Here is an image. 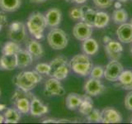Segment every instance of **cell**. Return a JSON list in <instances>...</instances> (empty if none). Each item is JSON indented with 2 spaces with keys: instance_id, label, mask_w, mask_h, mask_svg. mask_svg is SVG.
<instances>
[{
  "instance_id": "3",
  "label": "cell",
  "mask_w": 132,
  "mask_h": 124,
  "mask_svg": "<svg viewBox=\"0 0 132 124\" xmlns=\"http://www.w3.org/2000/svg\"><path fill=\"white\" fill-rule=\"evenodd\" d=\"M72 70L81 76H88L93 68V63L86 54H78L74 56L69 63Z\"/></svg>"
},
{
  "instance_id": "48",
  "label": "cell",
  "mask_w": 132,
  "mask_h": 124,
  "mask_svg": "<svg viewBox=\"0 0 132 124\" xmlns=\"http://www.w3.org/2000/svg\"><path fill=\"white\" fill-rule=\"evenodd\" d=\"M130 122L132 123V118H131V119H130Z\"/></svg>"
},
{
  "instance_id": "26",
  "label": "cell",
  "mask_w": 132,
  "mask_h": 124,
  "mask_svg": "<svg viewBox=\"0 0 132 124\" xmlns=\"http://www.w3.org/2000/svg\"><path fill=\"white\" fill-rule=\"evenodd\" d=\"M93 109V103L91 96L88 94L82 95V101L80 106L78 107V111L82 115L87 116L91 111Z\"/></svg>"
},
{
  "instance_id": "7",
  "label": "cell",
  "mask_w": 132,
  "mask_h": 124,
  "mask_svg": "<svg viewBox=\"0 0 132 124\" xmlns=\"http://www.w3.org/2000/svg\"><path fill=\"white\" fill-rule=\"evenodd\" d=\"M27 36L26 25L22 22L16 21L11 23L8 28V37L11 41L20 43L24 41Z\"/></svg>"
},
{
  "instance_id": "15",
  "label": "cell",
  "mask_w": 132,
  "mask_h": 124,
  "mask_svg": "<svg viewBox=\"0 0 132 124\" xmlns=\"http://www.w3.org/2000/svg\"><path fill=\"white\" fill-rule=\"evenodd\" d=\"M45 17L47 27L55 28L59 26L61 22L62 13L60 9H58L56 7H53L46 12V13L45 14Z\"/></svg>"
},
{
  "instance_id": "23",
  "label": "cell",
  "mask_w": 132,
  "mask_h": 124,
  "mask_svg": "<svg viewBox=\"0 0 132 124\" xmlns=\"http://www.w3.org/2000/svg\"><path fill=\"white\" fill-rule=\"evenodd\" d=\"M5 123H18L21 119V113L16 107H8L3 113Z\"/></svg>"
},
{
  "instance_id": "49",
  "label": "cell",
  "mask_w": 132,
  "mask_h": 124,
  "mask_svg": "<svg viewBox=\"0 0 132 124\" xmlns=\"http://www.w3.org/2000/svg\"><path fill=\"white\" fill-rule=\"evenodd\" d=\"M0 96H1V89H0Z\"/></svg>"
},
{
  "instance_id": "4",
  "label": "cell",
  "mask_w": 132,
  "mask_h": 124,
  "mask_svg": "<svg viewBox=\"0 0 132 124\" xmlns=\"http://www.w3.org/2000/svg\"><path fill=\"white\" fill-rule=\"evenodd\" d=\"M51 74L50 75L59 80H63L67 78L69 73V65L68 64L67 58L64 56H58L51 60Z\"/></svg>"
},
{
  "instance_id": "27",
  "label": "cell",
  "mask_w": 132,
  "mask_h": 124,
  "mask_svg": "<svg viewBox=\"0 0 132 124\" xmlns=\"http://www.w3.org/2000/svg\"><path fill=\"white\" fill-rule=\"evenodd\" d=\"M110 22V16L105 12H97L94 27L97 28H104Z\"/></svg>"
},
{
  "instance_id": "11",
  "label": "cell",
  "mask_w": 132,
  "mask_h": 124,
  "mask_svg": "<svg viewBox=\"0 0 132 124\" xmlns=\"http://www.w3.org/2000/svg\"><path fill=\"white\" fill-rule=\"evenodd\" d=\"M93 34V27L84 22H78L73 28V35L78 41H84L91 37Z\"/></svg>"
},
{
  "instance_id": "31",
  "label": "cell",
  "mask_w": 132,
  "mask_h": 124,
  "mask_svg": "<svg viewBox=\"0 0 132 124\" xmlns=\"http://www.w3.org/2000/svg\"><path fill=\"white\" fill-rule=\"evenodd\" d=\"M91 78L101 80L102 77H104V68L101 65H95L92 68L90 72Z\"/></svg>"
},
{
  "instance_id": "8",
  "label": "cell",
  "mask_w": 132,
  "mask_h": 124,
  "mask_svg": "<svg viewBox=\"0 0 132 124\" xmlns=\"http://www.w3.org/2000/svg\"><path fill=\"white\" fill-rule=\"evenodd\" d=\"M44 93L46 96H63L65 94V90L60 80L51 77L45 83Z\"/></svg>"
},
{
  "instance_id": "22",
  "label": "cell",
  "mask_w": 132,
  "mask_h": 124,
  "mask_svg": "<svg viewBox=\"0 0 132 124\" xmlns=\"http://www.w3.org/2000/svg\"><path fill=\"white\" fill-rule=\"evenodd\" d=\"M119 84L126 90H132V71L123 70L118 78Z\"/></svg>"
},
{
  "instance_id": "39",
  "label": "cell",
  "mask_w": 132,
  "mask_h": 124,
  "mask_svg": "<svg viewBox=\"0 0 132 124\" xmlns=\"http://www.w3.org/2000/svg\"><path fill=\"white\" fill-rule=\"evenodd\" d=\"M86 1H87V0H72V2L76 3L78 4H82V3H84Z\"/></svg>"
},
{
  "instance_id": "30",
  "label": "cell",
  "mask_w": 132,
  "mask_h": 124,
  "mask_svg": "<svg viewBox=\"0 0 132 124\" xmlns=\"http://www.w3.org/2000/svg\"><path fill=\"white\" fill-rule=\"evenodd\" d=\"M86 117L89 122H100L102 120V113L98 109H93Z\"/></svg>"
},
{
  "instance_id": "25",
  "label": "cell",
  "mask_w": 132,
  "mask_h": 124,
  "mask_svg": "<svg viewBox=\"0 0 132 124\" xmlns=\"http://www.w3.org/2000/svg\"><path fill=\"white\" fill-rule=\"evenodd\" d=\"M21 3V0H0V8L7 12H15L20 7Z\"/></svg>"
},
{
  "instance_id": "36",
  "label": "cell",
  "mask_w": 132,
  "mask_h": 124,
  "mask_svg": "<svg viewBox=\"0 0 132 124\" xmlns=\"http://www.w3.org/2000/svg\"><path fill=\"white\" fill-rule=\"evenodd\" d=\"M7 18L5 12L3 11L0 12V31H1V29L7 24Z\"/></svg>"
},
{
  "instance_id": "28",
  "label": "cell",
  "mask_w": 132,
  "mask_h": 124,
  "mask_svg": "<svg viewBox=\"0 0 132 124\" xmlns=\"http://www.w3.org/2000/svg\"><path fill=\"white\" fill-rule=\"evenodd\" d=\"M20 50V45L18 42L13 41H9L3 45L2 54L3 55H16Z\"/></svg>"
},
{
  "instance_id": "37",
  "label": "cell",
  "mask_w": 132,
  "mask_h": 124,
  "mask_svg": "<svg viewBox=\"0 0 132 124\" xmlns=\"http://www.w3.org/2000/svg\"><path fill=\"white\" fill-rule=\"evenodd\" d=\"M69 120H59V119H53V118H48V119H45L42 122L43 123H59V122H68Z\"/></svg>"
},
{
  "instance_id": "41",
  "label": "cell",
  "mask_w": 132,
  "mask_h": 124,
  "mask_svg": "<svg viewBox=\"0 0 132 124\" xmlns=\"http://www.w3.org/2000/svg\"><path fill=\"white\" fill-rule=\"evenodd\" d=\"M46 0H30L31 3H43Z\"/></svg>"
},
{
  "instance_id": "47",
  "label": "cell",
  "mask_w": 132,
  "mask_h": 124,
  "mask_svg": "<svg viewBox=\"0 0 132 124\" xmlns=\"http://www.w3.org/2000/svg\"><path fill=\"white\" fill-rule=\"evenodd\" d=\"M130 24L132 25V18H131V20H130Z\"/></svg>"
},
{
  "instance_id": "44",
  "label": "cell",
  "mask_w": 132,
  "mask_h": 124,
  "mask_svg": "<svg viewBox=\"0 0 132 124\" xmlns=\"http://www.w3.org/2000/svg\"><path fill=\"white\" fill-rule=\"evenodd\" d=\"M117 1L121 2V3H124V2H127L128 0H117Z\"/></svg>"
},
{
  "instance_id": "17",
  "label": "cell",
  "mask_w": 132,
  "mask_h": 124,
  "mask_svg": "<svg viewBox=\"0 0 132 124\" xmlns=\"http://www.w3.org/2000/svg\"><path fill=\"white\" fill-rule=\"evenodd\" d=\"M27 50L30 52L33 59H39L44 55V48L36 39H28L26 42Z\"/></svg>"
},
{
  "instance_id": "50",
  "label": "cell",
  "mask_w": 132,
  "mask_h": 124,
  "mask_svg": "<svg viewBox=\"0 0 132 124\" xmlns=\"http://www.w3.org/2000/svg\"><path fill=\"white\" fill-rule=\"evenodd\" d=\"M111 1H112V2H113V1H114V0H111Z\"/></svg>"
},
{
  "instance_id": "24",
  "label": "cell",
  "mask_w": 132,
  "mask_h": 124,
  "mask_svg": "<svg viewBox=\"0 0 132 124\" xmlns=\"http://www.w3.org/2000/svg\"><path fill=\"white\" fill-rule=\"evenodd\" d=\"M82 17L81 20L86 24H88V26L93 27L97 12L88 6L82 7Z\"/></svg>"
},
{
  "instance_id": "38",
  "label": "cell",
  "mask_w": 132,
  "mask_h": 124,
  "mask_svg": "<svg viewBox=\"0 0 132 124\" xmlns=\"http://www.w3.org/2000/svg\"><path fill=\"white\" fill-rule=\"evenodd\" d=\"M114 7H115L116 9H118V8H121V2H119V1L116 2V3H115V4H114Z\"/></svg>"
},
{
  "instance_id": "32",
  "label": "cell",
  "mask_w": 132,
  "mask_h": 124,
  "mask_svg": "<svg viewBox=\"0 0 132 124\" xmlns=\"http://www.w3.org/2000/svg\"><path fill=\"white\" fill-rule=\"evenodd\" d=\"M35 70L40 74H45V75H50L51 74V65L46 63H39L35 66Z\"/></svg>"
},
{
  "instance_id": "12",
  "label": "cell",
  "mask_w": 132,
  "mask_h": 124,
  "mask_svg": "<svg viewBox=\"0 0 132 124\" xmlns=\"http://www.w3.org/2000/svg\"><path fill=\"white\" fill-rule=\"evenodd\" d=\"M105 51L111 60H119L123 52V47L118 41L111 40L105 44Z\"/></svg>"
},
{
  "instance_id": "9",
  "label": "cell",
  "mask_w": 132,
  "mask_h": 124,
  "mask_svg": "<svg viewBox=\"0 0 132 124\" xmlns=\"http://www.w3.org/2000/svg\"><path fill=\"white\" fill-rule=\"evenodd\" d=\"M123 71V65L118 60H111L104 69V77L110 82L117 81L120 74Z\"/></svg>"
},
{
  "instance_id": "34",
  "label": "cell",
  "mask_w": 132,
  "mask_h": 124,
  "mask_svg": "<svg viewBox=\"0 0 132 124\" xmlns=\"http://www.w3.org/2000/svg\"><path fill=\"white\" fill-rule=\"evenodd\" d=\"M94 4L99 8H106L112 5V1L111 0H93Z\"/></svg>"
},
{
  "instance_id": "43",
  "label": "cell",
  "mask_w": 132,
  "mask_h": 124,
  "mask_svg": "<svg viewBox=\"0 0 132 124\" xmlns=\"http://www.w3.org/2000/svg\"><path fill=\"white\" fill-rule=\"evenodd\" d=\"M4 122V116L0 114V123H3Z\"/></svg>"
},
{
  "instance_id": "19",
  "label": "cell",
  "mask_w": 132,
  "mask_h": 124,
  "mask_svg": "<svg viewBox=\"0 0 132 124\" xmlns=\"http://www.w3.org/2000/svg\"><path fill=\"white\" fill-rule=\"evenodd\" d=\"M18 67L16 55H2L0 57V69L3 70H13Z\"/></svg>"
},
{
  "instance_id": "10",
  "label": "cell",
  "mask_w": 132,
  "mask_h": 124,
  "mask_svg": "<svg viewBox=\"0 0 132 124\" xmlns=\"http://www.w3.org/2000/svg\"><path fill=\"white\" fill-rule=\"evenodd\" d=\"M106 88L100 80L90 78L84 84V91L89 96H97L105 92Z\"/></svg>"
},
{
  "instance_id": "40",
  "label": "cell",
  "mask_w": 132,
  "mask_h": 124,
  "mask_svg": "<svg viewBox=\"0 0 132 124\" xmlns=\"http://www.w3.org/2000/svg\"><path fill=\"white\" fill-rule=\"evenodd\" d=\"M6 109H7L6 104H4V103H0V112L5 110Z\"/></svg>"
},
{
  "instance_id": "16",
  "label": "cell",
  "mask_w": 132,
  "mask_h": 124,
  "mask_svg": "<svg viewBox=\"0 0 132 124\" xmlns=\"http://www.w3.org/2000/svg\"><path fill=\"white\" fill-rule=\"evenodd\" d=\"M118 40L122 43L132 42V25L130 23H122L117 30Z\"/></svg>"
},
{
  "instance_id": "20",
  "label": "cell",
  "mask_w": 132,
  "mask_h": 124,
  "mask_svg": "<svg viewBox=\"0 0 132 124\" xmlns=\"http://www.w3.org/2000/svg\"><path fill=\"white\" fill-rule=\"evenodd\" d=\"M82 49L84 54L88 56H94L98 51L99 45L97 41L93 38H89L84 40L82 44Z\"/></svg>"
},
{
  "instance_id": "18",
  "label": "cell",
  "mask_w": 132,
  "mask_h": 124,
  "mask_svg": "<svg viewBox=\"0 0 132 124\" xmlns=\"http://www.w3.org/2000/svg\"><path fill=\"white\" fill-rule=\"evenodd\" d=\"M16 61H18V67L20 69L28 67L33 62V57L27 49H21L16 54Z\"/></svg>"
},
{
  "instance_id": "21",
  "label": "cell",
  "mask_w": 132,
  "mask_h": 124,
  "mask_svg": "<svg viewBox=\"0 0 132 124\" xmlns=\"http://www.w3.org/2000/svg\"><path fill=\"white\" fill-rule=\"evenodd\" d=\"M82 101V96L76 93H70L67 95L65 99L66 107L69 110H75L78 109Z\"/></svg>"
},
{
  "instance_id": "5",
  "label": "cell",
  "mask_w": 132,
  "mask_h": 124,
  "mask_svg": "<svg viewBox=\"0 0 132 124\" xmlns=\"http://www.w3.org/2000/svg\"><path fill=\"white\" fill-rule=\"evenodd\" d=\"M32 96L33 95L30 92H25L18 89L12 95V102L21 113L27 114L30 113L31 99Z\"/></svg>"
},
{
  "instance_id": "1",
  "label": "cell",
  "mask_w": 132,
  "mask_h": 124,
  "mask_svg": "<svg viewBox=\"0 0 132 124\" xmlns=\"http://www.w3.org/2000/svg\"><path fill=\"white\" fill-rule=\"evenodd\" d=\"M13 84L25 92H30L31 90L36 88V86L41 82L42 76L41 74L36 72V70L33 71H22L13 78Z\"/></svg>"
},
{
  "instance_id": "14",
  "label": "cell",
  "mask_w": 132,
  "mask_h": 124,
  "mask_svg": "<svg viewBox=\"0 0 132 124\" xmlns=\"http://www.w3.org/2000/svg\"><path fill=\"white\" fill-rule=\"evenodd\" d=\"M49 112V107L41 102L40 99L36 96H32L31 99L30 113L33 117H40Z\"/></svg>"
},
{
  "instance_id": "33",
  "label": "cell",
  "mask_w": 132,
  "mask_h": 124,
  "mask_svg": "<svg viewBox=\"0 0 132 124\" xmlns=\"http://www.w3.org/2000/svg\"><path fill=\"white\" fill-rule=\"evenodd\" d=\"M69 17L73 20H80L82 17V7H73L69 11Z\"/></svg>"
},
{
  "instance_id": "45",
  "label": "cell",
  "mask_w": 132,
  "mask_h": 124,
  "mask_svg": "<svg viewBox=\"0 0 132 124\" xmlns=\"http://www.w3.org/2000/svg\"><path fill=\"white\" fill-rule=\"evenodd\" d=\"M66 2H72V0H65Z\"/></svg>"
},
{
  "instance_id": "29",
  "label": "cell",
  "mask_w": 132,
  "mask_h": 124,
  "mask_svg": "<svg viewBox=\"0 0 132 124\" xmlns=\"http://www.w3.org/2000/svg\"><path fill=\"white\" fill-rule=\"evenodd\" d=\"M112 19L114 21V22L117 24H122L126 22V21L128 19L127 12L121 7L114 10L112 13Z\"/></svg>"
},
{
  "instance_id": "2",
  "label": "cell",
  "mask_w": 132,
  "mask_h": 124,
  "mask_svg": "<svg viewBox=\"0 0 132 124\" xmlns=\"http://www.w3.org/2000/svg\"><path fill=\"white\" fill-rule=\"evenodd\" d=\"M47 27L45 17L40 12H35L30 15L27 22V27L33 38L41 40L44 37V31Z\"/></svg>"
},
{
  "instance_id": "35",
  "label": "cell",
  "mask_w": 132,
  "mask_h": 124,
  "mask_svg": "<svg viewBox=\"0 0 132 124\" xmlns=\"http://www.w3.org/2000/svg\"><path fill=\"white\" fill-rule=\"evenodd\" d=\"M125 106L128 110L132 111V90L126 94L125 98Z\"/></svg>"
},
{
  "instance_id": "6",
  "label": "cell",
  "mask_w": 132,
  "mask_h": 124,
  "mask_svg": "<svg viewBox=\"0 0 132 124\" xmlns=\"http://www.w3.org/2000/svg\"><path fill=\"white\" fill-rule=\"evenodd\" d=\"M49 45L54 50H63L68 45V36L64 31L60 28H52L47 35Z\"/></svg>"
},
{
  "instance_id": "46",
  "label": "cell",
  "mask_w": 132,
  "mask_h": 124,
  "mask_svg": "<svg viewBox=\"0 0 132 124\" xmlns=\"http://www.w3.org/2000/svg\"><path fill=\"white\" fill-rule=\"evenodd\" d=\"M130 53L132 54V45H131V47H130Z\"/></svg>"
},
{
  "instance_id": "42",
  "label": "cell",
  "mask_w": 132,
  "mask_h": 124,
  "mask_svg": "<svg viewBox=\"0 0 132 124\" xmlns=\"http://www.w3.org/2000/svg\"><path fill=\"white\" fill-rule=\"evenodd\" d=\"M111 41V38L109 36H104L103 37V41H104V43L106 44V43H107L108 41Z\"/></svg>"
},
{
  "instance_id": "13",
  "label": "cell",
  "mask_w": 132,
  "mask_h": 124,
  "mask_svg": "<svg viewBox=\"0 0 132 124\" xmlns=\"http://www.w3.org/2000/svg\"><path fill=\"white\" fill-rule=\"evenodd\" d=\"M101 122L103 123H119L121 122L122 117L121 113L113 107H105L102 112Z\"/></svg>"
}]
</instances>
